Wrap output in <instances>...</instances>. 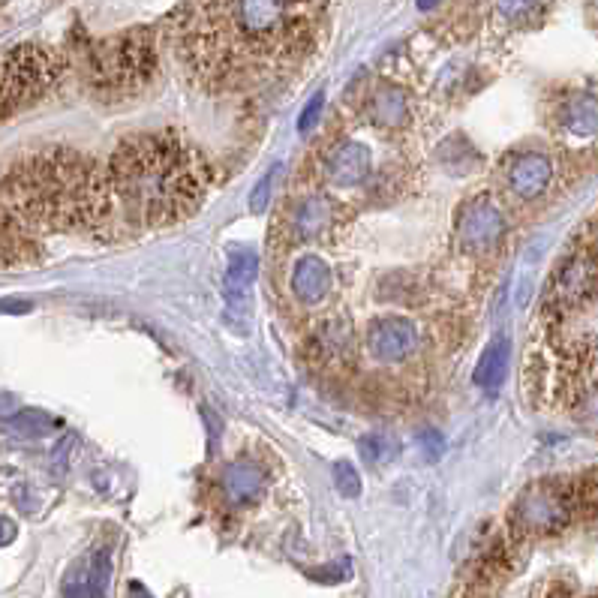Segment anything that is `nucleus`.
Instances as JSON below:
<instances>
[{"mask_svg":"<svg viewBox=\"0 0 598 598\" xmlns=\"http://www.w3.org/2000/svg\"><path fill=\"white\" fill-rule=\"evenodd\" d=\"M334 0H187L175 43L214 94L253 91L304 67L325 43Z\"/></svg>","mask_w":598,"mask_h":598,"instance_id":"1","label":"nucleus"},{"mask_svg":"<svg viewBox=\"0 0 598 598\" xmlns=\"http://www.w3.org/2000/svg\"><path fill=\"white\" fill-rule=\"evenodd\" d=\"M4 202L28 229L94 232L112 220L109 172L76 148H49L19 160L0 181Z\"/></svg>","mask_w":598,"mask_h":598,"instance_id":"2","label":"nucleus"},{"mask_svg":"<svg viewBox=\"0 0 598 598\" xmlns=\"http://www.w3.org/2000/svg\"><path fill=\"white\" fill-rule=\"evenodd\" d=\"M106 172L112 199L139 226H169L190 217L211 187L208 160L175 133L124 139Z\"/></svg>","mask_w":598,"mask_h":598,"instance_id":"3","label":"nucleus"},{"mask_svg":"<svg viewBox=\"0 0 598 598\" xmlns=\"http://www.w3.org/2000/svg\"><path fill=\"white\" fill-rule=\"evenodd\" d=\"M157 70L154 34L139 28L112 40H103L88 55V79L100 94L121 97L145 88Z\"/></svg>","mask_w":598,"mask_h":598,"instance_id":"4","label":"nucleus"},{"mask_svg":"<svg viewBox=\"0 0 598 598\" xmlns=\"http://www.w3.org/2000/svg\"><path fill=\"white\" fill-rule=\"evenodd\" d=\"M64 73V58L37 43L16 46L0 55V121L40 100Z\"/></svg>","mask_w":598,"mask_h":598,"instance_id":"5","label":"nucleus"},{"mask_svg":"<svg viewBox=\"0 0 598 598\" xmlns=\"http://www.w3.org/2000/svg\"><path fill=\"white\" fill-rule=\"evenodd\" d=\"M574 499H571V481L565 478H544L529 484L511 505L508 526L520 538L535 535H556L568 523H574Z\"/></svg>","mask_w":598,"mask_h":598,"instance_id":"6","label":"nucleus"},{"mask_svg":"<svg viewBox=\"0 0 598 598\" xmlns=\"http://www.w3.org/2000/svg\"><path fill=\"white\" fill-rule=\"evenodd\" d=\"M598 286V256L595 250H577L568 259H562V265L553 271L550 283H547V295H544V307L550 313H568L583 307Z\"/></svg>","mask_w":598,"mask_h":598,"instance_id":"7","label":"nucleus"},{"mask_svg":"<svg viewBox=\"0 0 598 598\" xmlns=\"http://www.w3.org/2000/svg\"><path fill=\"white\" fill-rule=\"evenodd\" d=\"M454 232H457L460 250L484 256V253H490V250H496L502 244V238L508 232V223H505L502 208L487 193H475L472 199H466L457 208Z\"/></svg>","mask_w":598,"mask_h":598,"instance_id":"8","label":"nucleus"},{"mask_svg":"<svg viewBox=\"0 0 598 598\" xmlns=\"http://www.w3.org/2000/svg\"><path fill=\"white\" fill-rule=\"evenodd\" d=\"M586 355L574 343H559L553 349H529L526 355V376H532L535 394H550V397H565L574 382L583 376Z\"/></svg>","mask_w":598,"mask_h":598,"instance_id":"9","label":"nucleus"},{"mask_svg":"<svg viewBox=\"0 0 598 598\" xmlns=\"http://www.w3.org/2000/svg\"><path fill=\"white\" fill-rule=\"evenodd\" d=\"M364 340L373 358L385 364H397V361H406L418 349V328L406 316H376L367 325Z\"/></svg>","mask_w":598,"mask_h":598,"instance_id":"10","label":"nucleus"},{"mask_svg":"<svg viewBox=\"0 0 598 598\" xmlns=\"http://www.w3.org/2000/svg\"><path fill=\"white\" fill-rule=\"evenodd\" d=\"M259 277V253L253 247H232L223 274V295L229 316H250L253 310V286Z\"/></svg>","mask_w":598,"mask_h":598,"instance_id":"11","label":"nucleus"},{"mask_svg":"<svg viewBox=\"0 0 598 598\" xmlns=\"http://www.w3.org/2000/svg\"><path fill=\"white\" fill-rule=\"evenodd\" d=\"M502 175H505V187L511 190V196L532 202L547 193V187L553 181V163L541 151H520L505 160Z\"/></svg>","mask_w":598,"mask_h":598,"instance_id":"12","label":"nucleus"},{"mask_svg":"<svg viewBox=\"0 0 598 598\" xmlns=\"http://www.w3.org/2000/svg\"><path fill=\"white\" fill-rule=\"evenodd\" d=\"M337 214H340L337 202L325 193H313L301 199L292 211V241L295 244L319 241L328 229H334Z\"/></svg>","mask_w":598,"mask_h":598,"instance_id":"13","label":"nucleus"},{"mask_svg":"<svg viewBox=\"0 0 598 598\" xmlns=\"http://www.w3.org/2000/svg\"><path fill=\"white\" fill-rule=\"evenodd\" d=\"M322 175L334 187H358L370 175V151L361 142H340L328 151Z\"/></svg>","mask_w":598,"mask_h":598,"instance_id":"14","label":"nucleus"},{"mask_svg":"<svg viewBox=\"0 0 598 598\" xmlns=\"http://www.w3.org/2000/svg\"><path fill=\"white\" fill-rule=\"evenodd\" d=\"M265 487H268L265 469L256 466V463H250V460L229 463L220 472V490H223L226 502L235 505V508H247V505L259 502L262 493H265Z\"/></svg>","mask_w":598,"mask_h":598,"instance_id":"15","label":"nucleus"},{"mask_svg":"<svg viewBox=\"0 0 598 598\" xmlns=\"http://www.w3.org/2000/svg\"><path fill=\"white\" fill-rule=\"evenodd\" d=\"M109 583H112L109 550H94L88 562L67 580L64 598H109Z\"/></svg>","mask_w":598,"mask_h":598,"instance_id":"16","label":"nucleus"},{"mask_svg":"<svg viewBox=\"0 0 598 598\" xmlns=\"http://www.w3.org/2000/svg\"><path fill=\"white\" fill-rule=\"evenodd\" d=\"M352 346H355V334L346 316L325 319L313 334V349L319 361L325 364H346L352 358Z\"/></svg>","mask_w":598,"mask_h":598,"instance_id":"17","label":"nucleus"},{"mask_svg":"<svg viewBox=\"0 0 598 598\" xmlns=\"http://www.w3.org/2000/svg\"><path fill=\"white\" fill-rule=\"evenodd\" d=\"M331 292V268L319 256H304L292 268V295L301 304H319Z\"/></svg>","mask_w":598,"mask_h":598,"instance_id":"18","label":"nucleus"},{"mask_svg":"<svg viewBox=\"0 0 598 598\" xmlns=\"http://www.w3.org/2000/svg\"><path fill=\"white\" fill-rule=\"evenodd\" d=\"M25 229L28 226L0 202V268L25 265L34 256V241Z\"/></svg>","mask_w":598,"mask_h":598,"instance_id":"19","label":"nucleus"},{"mask_svg":"<svg viewBox=\"0 0 598 598\" xmlns=\"http://www.w3.org/2000/svg\"><path fill=\"white\" fill-rule=\"evenodd\" d=\"M367 118L373 127H385V130H400L409 124L412 118V103L409 94L403 88H379L370 103H367Z\"/></svg>","mask_w":598,"mask_h":598,"instance_id":"20","label":"nucleus"},{"mask_svg":"<svg viewBox=\"0 0 598 598\" xmlns=\"http://www.w3.org/2000/svg\"><path fill=\"white\" fill-rule=\"evenodd\" d=\"M508 361H511V343L508 337H496L490 340V346L481 352L478 364H475V385L487 394H499V388L508 379Z\"/></svg>","mask_w":598,"mask_h":598,"instance_id":"21","label":"nucleus"},{"mask_svg":"<svg viewBox=\"0 0 598 598\" xmlns=\"http://www.w3.org/2000/svg\"><path fill=\"white\" fill-rule=\"evenodd\" d=\"M559 121L574 136H595L598 133V97L592 94H574L562 103Z\"/></svg>","mask_w":598,"mask_h":598,"instance_id":"22","label":"nucleus"},{"mask_svg":"<svg viewBox=\"0 0 598 598\" xmlns=\"http://www.w3.org/2000/svg\"><path fill=\"white\" fill-rule=\"evenodd\" d=\"M496 19L508 28H529L541 10H544V0H496Z\"/></svg>","mask_w":598,"mask_h":598,"instance_id":"23","label":"nucleus"},{"mask_svg":"<svg viewBox=\"0 0 598 598\" xmlns=\"http://www.w3.org/2000/svg\"><path fill=\"white\" fill-rule=\"evenodd\" d=\"M10 430L22 439H43L55 430V418L43 409H19L10 418Z\"/></svg>","mask_w":598,"mask_h":598,"instance_id":"24","label":"nucleus"},{"mask_svg":"<svg viewBox=\"0 0 598 598\" xmlns=\"http://www.w3.org/2000/svg\"><path fill=\"white\" fill-rule=\"evenodd\" d=\"M361 454L370 463H391L400 454V442L394 436H382V433H370L361 439Z\"/></svg>","mask_w":598,"mask_h":598,"instance_id":"25","label":"nucleus"},{"mask_svg":"<svg viewBox=\"0 0 598 598\" xmlns=\"http://www.w3.org/2000/svg\"><path fill=\"white\" fill-rule=\"evenodd\" d=\"M277 172H280V166H274L256 187H253V193H250V211L253 214H265L268 211V202H271V193H274V181H277Z\"/></svg>","mask_w":598,"mask_h":598,"instance_id":"26","label":"nucleus"},{"mask_svg":"<svg viewBox=\"0 0 598 598\" xmlns=\"http://www.w3.org/2000/svg\"><path fill=\"white\" fill-rule=\"evenodd\" d=\"M334 481H337V490L343 496H358L361 493V475H358V469L349 460H340L334 466Z\"/></svg>","mask_w":598,"mask_h":598,"instance_id":"27","label":"nucleus"},{"mask_svg":"<svg viewBox=\"0 0 598 598\" xmlns=\"http://www.w3.org/2000/svg\"><path fill=\"white\" fill-rule=\"evenodd\" d=\"M322 109H325V94L319 91L307 106H304V112H301V118H298V133H310L316 124H319V118H322Z\"/></svg>","mask_w":598,"mask_h":598,"instance_id":"28","label":"nucleus"},{"mask_svg":"<svg viewBox=\"0 0 598 598\" xmlns=\"http://www.w3.org/2000/svg\"><path fill=\"white\" fill-rule=\"evenodd\" d=\"M421 445H424V451H427L430 460L442 457V451H445V442H442L439 433H424V436H421Z\"/></svg>","mask_w":598,"mask_h":598,"instance_id":"29","label":"nucleus"},{"mask_svg":"<svg viewBox=\"0 0 598 598\" xmlns=\"http://www.w3.org/2000/svg\"><path fill=\"white\" fill-rule=\"evenodd\" d=\"M16 412H19V400H16V394H10V391H0V418L10 421Z\"/></svg>","mask_w":598,"mask_h":598,"instance_id":"30","label":"nucleus"},{"mask_svg":"<svg viewBox=\"0 0 598 598\" xmlns=\"http://www.w3.org/2000/svg\"><path fill=\"white\" fill-rule=\"evenodd\" d=\"M13 538H16V523L7 520V517H0V547L10 544Z\"/></svg>","mask_w":598,"mask_h":598,"instance_id":"31","label":"nucleus"},{"mask_svg":"<svg viewBox=\"0 0 598 598\" xmlns=\"http://www.w3.org/2000/svg\"><path fill=\"white\" fill-rule=\"evenodd\" d=\"M127 598H154V595L148 592V586H142L139 580H133V583H130V592H127Z\"/></svg>","mask_w":598,"mask_h":598,"instance_id":"32","label":"nucleus"},{"mask_svg":"<svg viewBox=\"0 0 598 598\" xmlns=\"http://www.w3.org/2000/svg\"><path fill=\"white\" fill-rule=\"evenodd\" d=\"M460 598H490V592H484V589H475V586H469V589H463V595Z\"/></svg>","mask_w":598,"mask_h":598,"instance_id":"33","label":"nucleus"},{"mask_svg":"<svg viewBox=\"0 0 598 598\" xmlns=\"http://www.w3.org/2000/svg\"><path fill=\"white\" fill-rule=\"evenodd\" d=\"M439 0H418V10H433Z\"/></svg>","mask_w":598,"mask_h":598,"instance_id":"34","label":"nucleus"},{"mask_svg":"<svg viewBox=\"0 0 598 598\" xmlns=\"http://www.w3.org/2000/svg\"><path fill=\"white\" fill-rule=\"evenodd\" d=\"M547 598H559V595H547Z\"/></svg>","mask_w":598,"mask_h":598,"instance_id":"35","label":"nucleus"}]
</instances>
